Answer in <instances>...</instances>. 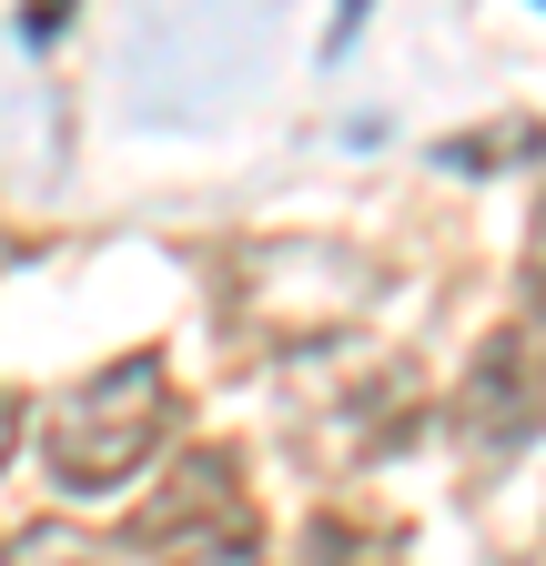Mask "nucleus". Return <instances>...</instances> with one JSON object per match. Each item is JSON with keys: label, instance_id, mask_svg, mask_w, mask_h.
Instances as JSON below:
<instances>
[{"label": "nucleus", "instance_id": "obj_5", "mask_svg": "<svg viewBox=\"0 0 546 566\" xmlns=\"http://www.w3.org/2000/svg\"><path fill=\"white\" fill-rule=\"evenodd\" d=\"M192 566H263V556H243V546H223V556H192Z\"/></svg>", "mask_w": 546, "mask_h": 566}, {"label": "nucleus", "instance_id": "obj_2", "mask_svg": "<svg viewBox=\"0 0 546 566\" xmlns=\"http://www.w3.org/2000/svg\"><path fill=\"white\" fill-rule=\"evenodd\" d=\"M475 446H516L526 424H546V314H516L496 344H486V365H475Z\"/></svg>", "mask_w": 546, "mask_h": 566}, {"label": "nucleus", "instance_id": "obj_3", "mask_svg": "<svg viewBox=\"0 0 546 566\" xmlns=\"http://www.w3.org/2000/svg\"><path fill=\"white\" fill-rule=\"evenodd\" d=\"M72 11H82V0H31V11H21V41H61Z\"/></svg>", "mask_w": 546, "mask_h": 566}, {"label": "nucleus", "instance_id": "obj_4", "mask_svg": "<svg viewBox=\"0 0 546 566\" xmlns=\"http://www.w3.org/2000/svg\"><path fill=\"white\" fill-rule=\"evenodd\" d=\"M11 446H21V415H11V405H0V465H11Z\"/></svg>", "mask_w": 546, "mask_h": 566}, {"label": "nucleus", "instance_id": "obj_1", "mask_svg": "<svg viewBox=\"0 0 546 566\" xmlns=\"http://www.w3.org/2000/svg\"><path fill=\"white\" fill-rule=\"evenodd\" d=\"M153 446H162V354H122L112 375H92L72 405L51 415L61 485H122Z\"/></svg>", "mask_w": 546, "mask_h": 566}, {"label": "nucleus", "instance_id": "obj_6", "mask_svg": "<svg viewBox=\"0 0 546 566\" xmlns=\"http://www.w3.org/2000/svg\"><path fill=\"white\" fill-rule=\"evenodd\" d=\"M536 283H546V212H536Z\"/></svg>", "mask_w": 546, "mask_h": 566}]
</instances>
